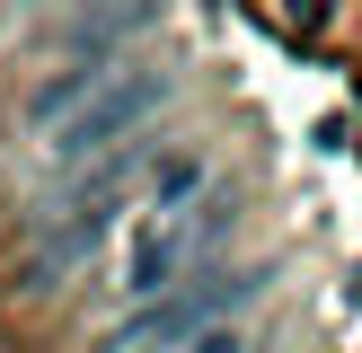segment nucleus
Here are the masks:
<instances>
[{
  "instance_id": "1",
  "label": "nucleus",
  "mask_w": 362,
  "mask_h": 353,
  "mask_svg": "<svg viewBox=\"0 0 362 353\" xmlns=\"http://www.w3.org/2000/svg\"><path fill=\"white\" fill-rule=\"evenodd\" d=\"M151 176V141H124L115 159H98V168H80L62 194H53L45 212H35V239H27V265L18 274L35 282V292H53V282H71L88 256H98L106 239H115V221L133 212V186Z\"/></svg>"
},
{
  "instance_id": "2",
  "label": "nucleus",
  "mask_w": 362,
  "mask_h": 353,
  "mask_svg": "<svg viewBox=\"0 0 362 353\" xmlns=\"http://www.w3.org/2000/svg\"><path fill=\"white\" fill-rule=\"evenodd\" d=\"M230 221H239V203H230V194H204V203H177V212H151V203H141L115 292L141 300V309H159V300H168L177 282H194V265L230 239Z\"/></svg>"
},
{
  "instance_id": "3",
  "label": "nucleus",
  "mask_w": 362,
  "mask_h": 353,
  "mask_svg": "<svg viewBox=\"0 0 362 353\" xmlns=\"http://www.w3.org/2000/svg\"><path fill=\"white\" fill-rule=\"evenodd\" d=\"M168 97H177V80H168V71L115 62V71H106V88H98V97H88V106H80L71 124H53V133H45V150L62 159L71 176H80V168H98V159H115L124 141H141V124H151V115H159Z\"/></svg>"
},
{
  "instance_id": "4",
  "label": "nucleus",
  "mask_w": 362,
  "mask_h": 353,
  "mask_svg": "<svg viewBox=\"0 0 362 353\" xmlns=\"http://www.w3.org/2000/svg\"><path fill=\"white\" fill-rule=\"evenodd\" d=\"M257 292H265V274H257V265H230V274H194L186 292H168L159 309H141L133 327H115V345H106V353H186L194 335L230 327V318H239Z\"/></svg>"
},
{
  "instance_id": "5",
  "label": "nucleus",
  "mask_w": 362,
  "mask_h": 353,
  "mask_svg": "<svg viewBox=\"0 0 362 353\" xmlns=\"http://www.w3.org/2000/svg\"><path fill=\"white\" fill-rule=\"evenodd\" d=\"M106 71H115V62H62V71H45V80L27 88V124H35V133L71 124V115H80V106L106 88Z\"/></svg>"
},
{
  "instance_id": "6",
  "label": "nucleus",
  "mask_w": 362,
  "mask_h": 353,
  "mask_svg": "<svg viewBox=\"0 0 362 353\" xmlns=\"http://www.w3.org/2000/svg\"><path fill=\"white\" fill-rule=\"evenodd\" d=\"M133 27H151V9H98V18H71V44H124Z\"/></svg>"
},
{
  "instance_id": "7",
  "label": "nucleus",
  "mask_w": 362,
  "mask_h": 353,
  "mask_svg": "<svg viewBox=\"0 0 362 353\" xmlns=\"http://www.w3.org/2000/svg\"><path fill=\"white\" fill-rule=\"evenodd\" d=\"M186 353H257V327H239V318H230V327H212V335H194Z\"/></svg>"
}]
</instances>
